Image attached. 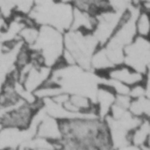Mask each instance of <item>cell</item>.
Returning a JSON list of instances; mask_svg holds the SVG:
<instances>
[{"label":"cell","instance_id":"cell-1","mask_svg":"<svg viewBox=\"0 0 150 150\" xmlns=\"http://www.w3.org/2000/svg\"><path fill=\"white\" fill-rule=\"evenodd\" d=\"M28 47L33 61L54 69L62 63L64 50V34L50 26H39V34L34 44Z\"/></svg>","mask_w":150,"mask_h":150},{"label":"cell","instance_id":"cell-2","mask_svg":"<svg viewBox=\"0 0 150 150\" xmlns=\"http://www.w3.org/2000/svg\"><path fill=\"white\" fill-rule=\"evenodd\" d=\"M37 26H50L60 32H68L71 28L73 6L69 2H40L28 15Z\"/></svg>","mask_w":150,"mask_h":150},{"label":"cell","instance_id":"cell-3","mask_svg":"<svg viewBox=\"0 0 150 150\" xmlns=\"http://www.w3.org/2000/svg\"><path fill=\"white\" fill-rule=\"evenodd\" d=\"M149 39L136 37L125 48L123 64L143 75H147L149 73Z\"/></svg>","mask_w":150,"mask_h":150},{"label":"cell","instance_id":"cell-4","mask_svg":"<svg viewBox=\"0 0 150 150\" xmlns=\"http://www.w3.org/2000/svg\"><path fill=\"white\" fill-rule=\"evenodd\" d=\"M148 75L149 74L143 75L125 64H121L110 69L101 76H103V77L117 81L131 88L143 83Z\"/></svg>","mask_w":150,"mask_h":150},{"label":"cell","instance_id":"cell-5","mask_svg":"<svg viewBox=\"0 0 150 150\" xmlns=\"http://www.w3.org/2000/svg\"><path fill=\"white\" fill-rule=\"evenodd\" d=\"M117 96L114 92L105 85L101 84L98 87L95 94V101L93 102L95 111L99 120H105L111 112V110L115 104Z\"/></svg>","mask_w":150,"mask_h":150},{"label":"cell","instance_id":"cell-6","mask_svg":"<svg viewBox=\"0 0 150 150\" xmlns=\"http://www.w3.org/2000/svg\"><path fill=\"white\" fill-rule=\"evenodd\" d=\"M36 134L39 138L44 139L51 143H55L62 139L60 121L45 114L35 126Z\"/></svg>","mask_w":150,"mask_h":150},{"label":"cell","instance_id":"cell-7","mask_svg":"<svg viewBox=\"0 0 150 150\" xmlns=\"http://www.w3.org/2000/svg\"><path fill=\"white\" fill-rule=\"evenodd\" d=\"M96 25V16L73 7V18L70 30L92 33Z\"/></svg>","mask_w":150,"mask_h":150},{"label":"cell","instance_id":"cell-8","mask_svg":"<svg viewBox=\"0 0 150 150\" xmlns=\"http://www.w3.org/2000/svg\"><path fill=\"white\" fill-rule=\"evenodd\" d=\"M129 143L139 149L149 146V120H143L129 134Z\"/></svg>","mask_w":150,"mask_h":150},{"label":"cell","instance_id":"cell-9","mask_svg":"<svg viewBox=\"0 0 150 150\" xmlns=\"http://www.w3.org/2000/svg\"><path fill=\"white\" fill-rule=\"evenodd\" d=\"M128 111L134 117L142 120H149V98L143 97L131 99Z\"/></svg>","mask_w":150,"mask_h":150},{"label":"cell","instance_id":"cell-10","mask_svg":"<svg viewBox=\"0 0 150 150\" xmlns=\"http://www.w3.org/2000/svg\"><path fill=\"white\" fill-rule=\"evenodd\" d=\"M134 25L137 37L149 39L150 13L140 11L135 18Z\"/></svg>","mask_w":150,"mask_h":150},{"label":"cell","instance_id":"cell-11","mask_svg":"<svg viewBox=\"0 0 150 150\" xmlns=\"http://www.w3.org/2000/svg\"><path fill=\"white\" fill-rule=\"evenodd\" d=\"M97 150H118L117 149L113 148V146L112 144H108V145H105L103 147H100L99 149Z\"/></svg>","mask_w":150,"mask_h":150}]
</instances>
